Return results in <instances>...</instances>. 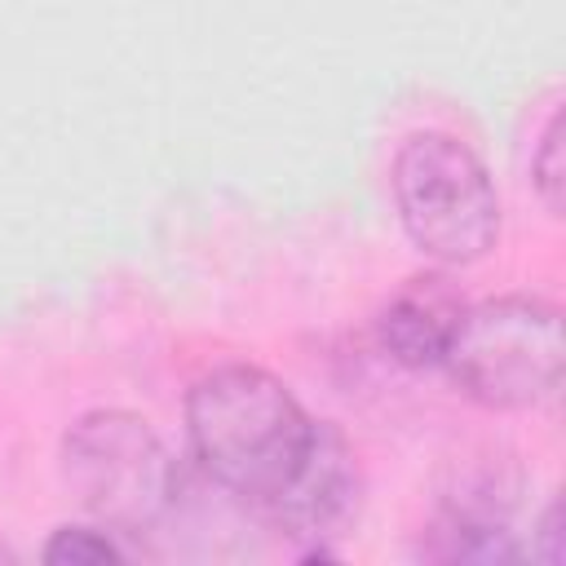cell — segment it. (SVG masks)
I'll return each mask as SVG.
<instances>
[{"mask_svg": "<svg viewBox=\"0 0 566 566\" xmlns=\"http://www.w3.org/2000/svg\"><path fill=\"white\" fill-rule=\"evenodd\" d=\"M318 420L252 363L203 371L186 394V433L199 469L230 495L270 513L301 473Z\"/></svg>", "mask_w": 566, "mask_h": 566, "instance_id": "obj_1", "label": "cell"}, {"mask_svg": "<svg viewBox=\"0 0 566 566\" xmlns=\"http://www.w3.org/2000/svg\"><path fill=\"white\" fill-rule=\"evenodd\" d=\"M394 203L411 248L438 265H473L500 239V195L486 164L451 133L424 128L394 155Z\"/></svg>", "mask_w": 566, "mask_h": 566, "instance_id": "obj_2", "label": "cell"}, {"mask_svg": "<svg viewBox=\"0 0 566 566\" xmlns=\"http://www.w3.org/2000/svg\"><path fill=\"white\" fill-rule=\"evenodd\" d=\"M562 314L539 296H495L464 305L442 354L451 385L495 411H526L562 385Z\"/></svg>", "mask_w": 566, "mask_h": 566, "instance_id": "obj_3", "label": "cell"}, {"mask_svg": "<svg viewBox=\"0 0 566 566\" xmlns=\"http://www.w3.org/2000/svg\"><path fill=\"white\" fill-rule=\"evenodd\" d=\"M62 482L102 526L124 535L155 526L177 495V469L159 433L115 407L88 411L66 429Z\"/></svg>", "mask_w": 566, "mask_h": 566, "instance_id": "obj_4", "label": "cell"}, {"mask_svg": "<svg viewBox=\"0 0 566 566\" xmlns=\"http://www.w3.org/2000/svg\"><path fill=\"white\" fill-rule=\"evenodd\" d=\"M464 292L451 274L424 270L411 274L380 310L376 318V340L380 349L402 363V367H442V354L464 318Z\"/></svg>", "mask_w": 566, "mask_h": 566, "instance_id": "obj_5", "label": "cell"}, {"mask_svg": "<svg viewBox=\"0 0 566 566\" xmlns=\"http://www.w3.org/2000/svg\"><path fill=\"white\" fill-rule=\"evenodd\" d=\"M358 500V460L345 442V433L327 420H318L310 455L301 464V473L292 478V486L279 495V504L270 509V517L287 531V535H327Z\"/></svg>", "mask_w": 566, "mask_h": 566, "instance_id": "obj_6", "label": "cell"}, {"mask_svg": "<svg viewBox=\"0 0 566 566\" xmlns=\"http://www.w3.org/2000/svg\"><path fill=\"white\" fill-rule=\"evenodd\" d=\"M119 544L93 526H57L44 544V562L53 566H97V562H119Z\"/></svg>", "mask_w": 566, "mask_h": 566, "instance_id": "obj_7", "label": "cell"}, {"mask_svg": "<svg viewBox=\"0 0 566 566\" xmlns=\"http://www.w3.org/2000/svg\"><path fill=\"white\" fill-rule=\"evenodd\" d=\"M557 159H562V119L548 115V124L539 133V146L531 155V181H535V190H539V199L553 217L562 212V164Z\"/></svg>", "mask_w": 566, "mask_h": 566, "instance_id": "obj_8", "label": "cell"}, {"mask_svg": "<svg viewBox=\"0 0 566 566\" xmlns=\"http://www.w3.org/2000/svg\"><path fill=\"white\" fill-rule=\"evenodd\" d=\"M557 522H562V500L553 495L548 509H544V517H539V531H535L539 544H531V557H539V562H548V566L562 562V531H557Z\"/></svg>", "mask_w": 566, "mask_h": 566, "instance_id": "obj_9", "label": "cell"}, {"mask_svg": "<svg viewBox=\"0 0 566 566\" xmlns=\"http://www.w3.org/2000/svg\"><path fill=\"white\" fill-rule=\"evenodd\" d=\"M0 562H13V553H9V548H4V544H0Z\"/></svg>", "mask_w": 566, "mask_h": 566, "instance_id": "obj_10", "label": "cell"}]
</instances>
